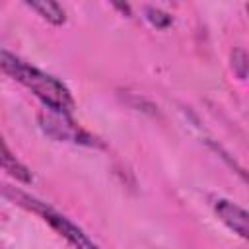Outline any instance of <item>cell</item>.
<instances>
[{
  "label": "cell",
  "mask_w": 249,
  "mask_h": 249,
  "mask_svg": "<svg viewBox=\"0 0 249 249\" xmlns=\"http://www.w3.org/2000/svg\"><path fill=\"white\" fill-rule=\"evenodd\" d=\"M231 60H233V64H237V66H239V70H237V76H239V78H245V60H247L245 53H243L241 49L233 51V54H231Z\"/></svg>",
  "instance_id": "obj_8"
},
{
  "label": "cell",
  "mask_w": 249,
  "mask_h": 249,
  "mask_svg": "<svg viewBox=\"0 0 249 249\" xmlns=\"http://www.w3.org/2000/svg\"><path fill=\"white\" fill-rule=\"evenodd\" d=\"M212 208H214L216 216L220 218V222H224L239 237L247 239V212H245V208H241L239 204H235L228 198H222V196L212 200Z\"/></svg>",
  "instance_id": "obj_4"
},
{
  "label": "cell",
  "mask_w": 249,
  "mask_h": 249,
  "mask_svg": "<svg viewBox=\"0 0 249 249\" xmlns=\"http://www.w3.org/2000/svg\"><path fill=\"white\" fill-rule=\"evenodd\" d=\"M37 121L41 130L56 140V142H72V144H84V146H97V138L91 136L88 130H84L80 124L72 121V115L56 113L51 109H41L37 113Z\"/></svg>",
  "instance_id": "obj_3"
},
{
  "label": "cell",
  "mask_w": 249,
  "mask_h": 249,
  "mask_svg": "<svg viewBox=\"0 0 249 249\" xmlns=\"http://www.w3.org/2000/svg\"><path fill=\"white\" fill-rule=\"evenodd\" d=\"M0 70L23 88H27L45 105V109L72 115L76 107L72 91L58 78L39 70L37 66L25 62L23 58L16 56L6 49H0Z\"/></svg>",
  "instance_id": "obj_1"
},
{
  "label": "cell",
  "mask_w": 249,
  "mask_h": 249,
  "mask_svg": "<svg viewBox=\"0 0 249 249\" xmlns=\"http://www.w3.org/2000/svg\"><path fill=\"white\" fill-rule=\"evenodd\" d=\"M146 19H148L152 25L160 27V29L171 25V21H173V18H171L167 12H163V10H160V8H154V6H148V8H146Z\"/></svg>",
  "instance_id": "obj_7"
},
{
  "label": "cell",
  "mask_w": 249,
  "mask_h": 249,
  "mask_svg": "<svg viewBox=\"0 0 249 249\" xmlns=\"http://www.w3.org/2000/svg\"><path fill=\"white\" fill-rule=\"evenodd\" d=\"M0 169L6 171L10 177H14L19 183H31L33 181L29 167L10 150V146L6 144L2 134H0Z\"/></svg>",
  "instance_id": "obj_5"
},
{
  "label": "cell",
  "mask_w": 249,
  "mask_h": 249,
  "mask_svg": "<svg viewBox=\"0 0 249 249\" xmlns=\"http://www.w3.org/2000/svg\"><path fill=\"white\" fill-rule=\"evenodd\" d=\"M25 6L29 10L37 12L43 19H47L53 25H62L66 21V12L58 2H51V0H47V2H27Z\"/></svg>",
  "instance_id": "obj_6"
},
{
  "label": "cell",
  "mask_w": 249,
  "mask_h": 249,
  "mask_svg": "<svg viewBox=\"0 0 249 249\" xmlns=\"http://www.w3.org/2000/svg\"><path fill=\"white\" fill-rule=\"evenodd\" d=\"M0 193H2L8 200H12L14 204H18V206H21V208H25V210L37 214L41 220H45V222H47L58 235H62L74 249H101L78 224H74L68 216L60 214L58 210H54V208L49 206L47 202H43V200L31 196L29 193H25V191H21V189H18V187H14V185H6V183H0Z\"/></svg>",
  "instance_id": "obj_2"
}]
</instances>
